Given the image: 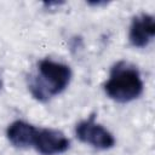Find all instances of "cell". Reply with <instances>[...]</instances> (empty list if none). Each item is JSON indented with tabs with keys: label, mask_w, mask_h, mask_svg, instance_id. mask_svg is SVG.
<instances>
[{
	"label": "cell",
	"mask_w": 155,
	"mask_h": 155,
	"mask_svg": "<svg viewBox=\"0 0 155 155\" xmlns=\"http://www.w3.org/2000/svg\"><path fill=\"white\" fill-rule=\"evenodd\" d=\"M71 75L69 65L44 58L38 63V74L29 78L28 90L36 101L45 103L69 86Z\"/></svg>",
	"instance_id": "cell-1"
},
{
	"label": "cell",
	"mask_w": 155,
	"mask_h": 155,
	"mask_svg": "<svg viewBox=\"0 0 155 155\" xmlns=\"http://www.w3.org/2000/svg\"><path fill=\"white\" fill-rule=\"evenodd\" d=\"M143 80L136 65L127 61L116 62L109 73L103 88L105 94L117 103H130L143 92Z\"/></svg>",
	"instance_id": "cell-2"
},
{
	"label": "cell",
	"mask_w": 155,
	"mask_h": 155,
	"mask_svg": "<svg viewBox=\"0 0 155 155\" xmlns=\"http://www.w3.org/2000/svg\"><path fill=\"white\" fill-rule=\"evenodd\" d=\"M75 134L82 143L99 150H108L115 145L114 136L101 124L94 121V116L81 120L75 126Z\"/></svg>",
	"instance_id": "cell-3"
},
{
	"label": "cell",
	"mask_w": 155,
	"mask_h": 155,
	"mask_svg": "<svg viewBox=\"0 0 155 155\" xmlns=\"http://www.w3.org/2000/svg\"><path fill=\"white\" fill-rule=\"evenodd\" d=\"M70 147L69 138L54 128H38L33 148L41 155H58Z\"/></svg>",
	"instance_id": "cell-4"
},
{
	"label": "cell",
	"mask_w": 155,
	"mask_h": 155,
	"mask_svg": "<svg viewBox=\"0 0 155 155\" xmlns=\"http://www.w3.org/2000/svg\"><path fill=\"white\" fill-rule=\"evenodd\" d=\"M155 36V21L149 13H139L131 21L128 40L133 47L143 48L150 44Z\"/></svg>",
	"instance_id": "cell-5"
},
{
	"label": "cell",
	"mask_w": 155,
	"mask_h": 155,
	"mask_svg": "<svg viewBox=\"0 0 155 155\" xmlns=\"http://www.w3.org/2000/svg\"><path fill=\"white\" fill-rule=\"evenodd\" d=\"M36 132L38 127H35L34 125L23 120H16L7 126L6 137L13 147L23 149L33 147Z\"/></svg>",
	"instance_id": "cell-6"
},
{
	"label": "cell",
	"mask_w": 155,
	"mask_h": 155,
	"mask_svg": "<svg viewBox=\"0 0 155 155\" xmlns=\"http://www.w3.org/2000/svg\"><path fill=\"white\" fill-rule=\"evenodd\" d=\"M42 5L46 10H57L62 5H64V2L63 1H48V2H44Z\"/></svg>",
	"instance_id": "cell-7"
},
{
	"label": "cell",
	"mask_w": 155,
	"mask_h": 155,
	"mask_svg": "<svg viewBox=\"0 0 155 155\" xmlns=\"http://www.w3.org/2000/svg\"><path fill=\"white\" fill-rule=\"evenodd\" d=\"M87 5L93 7H101V6H107L108 2L107 1H87Z\"/></svg>",
	"instance_id": "cell-8"
},
{
	"label": "cell",
	"mask_w": 155,
	"mask_h": 155,
	"mask_svg": "<svg viewBox=\"0 0 155 155\" xmlns=\"http://www.w3.org/2000/svg\"><path fill=\"white\" fill-rule=\"evenodd\" d=\"M2 86H4V81H2V79H1V76H0V91H1Z\"/></svg>",
	"instance_id": "cell-9"
}]
</instances>
